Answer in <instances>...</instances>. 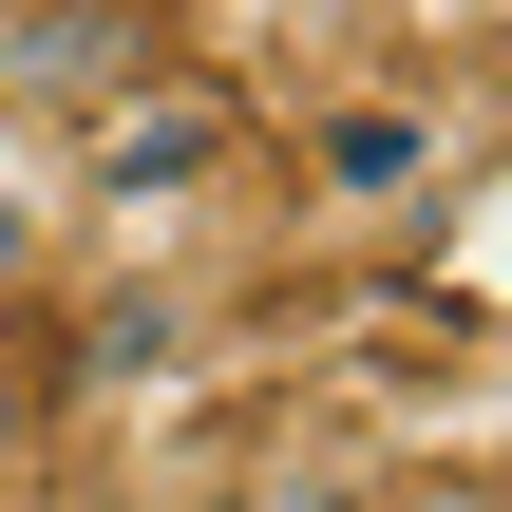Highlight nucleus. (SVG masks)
<instances>
[{
	"label": "nucleus",
	"mask_w": 512,
	"mask_h": 512,
	"mask_svg": "<svg viewBox=\"0 0 512 512\" xmlns=\"http://www.w3.org/2000/svg\"><path fill=\"white\" fill-rule=\"evenodd\" d=\"M38 266H57V190H38V171H0V304H19Z\"/></svg>",
	"instance_id": "nucleus-2"
},
{
	"label": "nucleus",
	"mask_w": 512,
	"mask_h": 512,
	"mask_svg": "<svg viewBox=\"0 0 512 512\" xmlns=\"http://www.w3.org/2000/svg\"><path fill=\"white\" fill-rule=\"evenodd\" d=\"M19 456H38V361L0 342V494H19Z\"/></svg>",
	"instance_id": "nucleus-3"
},
{
	"label": "nucleus",
	"mask_w": 512,
	"mask_h": 512,
	"mask_svg": "<svg viewBox=\"0 0 512 512\" xmlns=\"http://www.w3.org/2000/svg\"><path fill=\"white\" fill-rule=\"evenodd\" d=\"M418 171H437V114H418V95H342V114L304 133V190H323V209H399Z\"/></svg>",
	"instance_id": "nucleus-1"
}]
</instances>
